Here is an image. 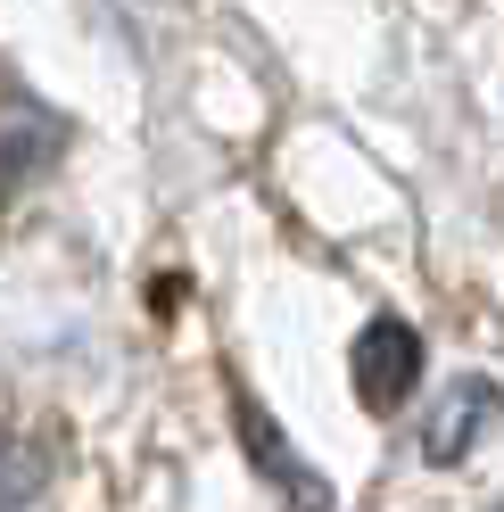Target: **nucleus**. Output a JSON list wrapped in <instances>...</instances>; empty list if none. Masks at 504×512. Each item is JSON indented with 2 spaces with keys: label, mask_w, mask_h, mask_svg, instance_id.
<instances>
[{
  "label": "nucleus",
  "mask_w": 504,
  "mask_h": 512,
  "mask_svg": "<svg viewBox=\"0 0 504 512\" xmlns=\"http://www.w3.org/2000/svg\"><path fill=\"white\" fill-rule=\"evenodd\" d=\"M232 422H240V446H248V463H257V479L273 488V504H281V512H339L331 479L298 455V446H290V430H281L257 397H232Z\"/></svg>",
  "instance_id": "f257e3e1"
},
{
  "label": "nucleus",
  "mask_w": 504,
  "mask_h": 512,
  "mask_svg": "<svg viewBox=\"0 0 504 512\" xmlns=\"http://www.w3.org/2000/svg\"><path fill=\"white\" fill-rule=\"evenodd\" d=\"M58 149H67V124H58L42 100H9L0 108V199H17L34 174H50Z\"/></svg>",
  "instance_id": "20e7f679"
},
{
  "label": "nucleus",
  "mask_w": 504,
  "mask_h": 512,
  "mask_svg": "<svg viewBox=\"0 0 504 512\" xmlns=\"http://www.w3.org/2000/svg\"><path fill=\"white\" fill-rule=\"evenodd\" d=\"M348 380H356L364 413H397L414 397V380H422V331L397 323V314H372L356 331V347H348Z\"/></svg>",
  "instance_id": "f03ea898"
},
{
  "label": "nucleus",
  "mask_w": 504,
  "mask_h": 512,
  "mask_svg": "<svg viewBox=\"0 0 504 512\" xmlns=\"http://www.w3.org/2000/svg\"><path fill=\"white\" fill-rule=\"evenodd\" d=\"M496 422V380H447L430 405H422V455L430 463H463L471 446H480V430Z\"/></svg>",
  "instance_id": "7ed1b4c3"
},
{
  "label": "nucleus",
  "mask_w": 504,
  "mask_h": 512,
  "mask_svg": "<svg viewBox=\"0 0 504 512\" xmlns=\"http://www.w3.org/2000/svg\"><path fill=\"white\" fill-rule=\"evenodd\" d=\"M42 479H50V455H42V446H0V512L34 504Z\"/></svg>",
  "instance_id": "39448f33"
}]
</instances>
